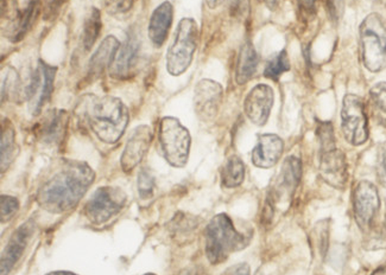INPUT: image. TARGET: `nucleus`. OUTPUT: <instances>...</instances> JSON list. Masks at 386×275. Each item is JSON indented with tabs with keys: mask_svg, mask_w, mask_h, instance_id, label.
<instances>
[{
	"mask_svg": "<svg viewBox=\"0 0 386 275\" xmlns=\"http://www.w3.org/2000/svg\"><path fill=\"white\" fill-rule=\"evenodd\" d=\"M94 171L84 162H65L44 181L37 192V202L51 214H62L79 204L94 181Z\"/></svg>",
	"mask_w": 386,
	"mask_h": 275,
	"instance_id": "1",
	"label": "nucleus"
},
{
	"mask_svg": "<svg viewBox=\"0 0 386 275\" xmlns=\"http://www.w3.org/2000/svg\"><path fill=\"white\" fill-rule=\"evenodd\" d=\"M82 118L105 144H116L125 133L130 120L128 107L114 96H87L82 102Z\"/></svg>",
	"mask_w": 386,
	"mask_h": 275,
	"instance_id": "2",
	"label": "nucleus"
},
{
	"mask_svg": "<svg viewBox=\"0 0 386 275\" xmlns=\"http://www.w3.org/2000/svg\"><path fill=\"white\" fill-rule=\"evenodd\" d=\"M204 252L211 264H223L231 254L244 249L250 236L239 232L230 216L219 214L211 218L204 232Z\"/></svg>",
	"mask_w": 386,
	"mask_h": 275,
	"instance_id": "3",
	"label": "nucleus"
},
{
	"mask_svg": "<svg viewBox=\"0 0 386 275\" xmlns=\"http://www.w3.org/2000/svg\"><path fill=\"white\" fill-rule=\"evenodd\" d=\"M361 60L371 73H379L386 68V22L378 13H371L361 23Z\"/></svg>",
	"mask_w": 386,
	"mask_h": 275,
	"instance_id": "4",
	"label": "nucleus"
},
{
	"mask_svg": "<svg viewBox=\"0 0 386 275\" xmlns=\"http://www.w3.org/2000/svg\"><path fill=\"white\" fill-rule=\"evenodd\" d=\"M199 44V28L193 18H183L179 23L175 40L167 52V70L172 77H181L193 62Z\"/></svg>",
	"mask_w": 386,
	"mask_h": 275,
	"instance_id": "5",
	"label": "nucleus"
},
{
	"mask_svg": "<svg viewBox=\"0 0 386 275\" xmlns=\"http://www.w3.org/2000/svg\"><path fill=\"white\" fill-rule=\"evenodd\" d=\"M158 139L162 155L167 163L177 169L186 167L189 158L192 138L189 130L180 123V120L172 116H165L160 120Z\"/></svg>",
	"mask_w": 386,
	"mask_h": 275,
	"instance_id": "6",
	"label": "nucleus"
},
{
	"mask_svg": "<svg viewBox=\"0 0 386 275\" xmlns=\"http://www.w3.org/2000/svg\"><path fill=\"white\" fill-rule=\"evenodd\" d=\"M126 201V193L121 189L102 186L88 199L84 206V215L93 225H104L124 209Z\"/></svg>",
	"mask_w": 386,
	"mask_h": 275,
	"instance_id": "7",
	"label": "nucleus"
},
{
	"mask_svg": "<svg viewBox=\"0 0 386 275\" xmlns=\"http://www.w3.org/2000/svg\"><path fill=\"white\" fill-rule=\"evenodd\" d=\"M341 130L351 145L360 146L368 142V123L364 101L358 95L347 94L341 108Z\"/></svg>",
	"mask_w": 386,
	"mask_h": 275,
	"instance_id": "8",
	"label": "nucleus"
},
{
	"mask_svg": "<svg viewBox=\"0 0 386 275\" xmlns=\"http://www.w3.org/2000/svg\"><path fill=\"white\" fill-rule=\"evenodd\" d=\"M56 72H57L56 67L47 64L43 61H38L26 91V100L33 116H38L43 106L50 100L51 94L54 91Z\"/></svg>",
	"mask_w": 386,
	"mask_h": 275,
	"instance_id": "9",
	"label": "nucleus"
},
{
	"mask_svg": "<svg viewBox=\"0 0 386 275\" xmlns=\"http://www.w3.org/2000/svg\"><path fill=\"white\" fill-rule=\"evenodd\" d=\"M380 209L378 189L373 183L361 181L353 192V213L358 227L368 232L372 228Z\"/></svg>",
	"mask_w": 386,
	"mask_h": 275,
	"instance_id": "10",
	"label": "nucleus"
},
{
	"mask_svg": "<svg viewBox=\"0 0 386 275\" xmlns=\"http://www.w3.org/2000/svg\"><path fill=\"white\" fill-rule=\"evenodd\" d=\"M221 84L213 80H201L194 91V108L197 118L204 123L211 121L218 116L223 102Z\"/></svg>",
	"mask_w": 386,
	"mask_h": 275,
	"instance_id": "11",
	"label": "nucleus"
},
{
	"mask_svg": "<svg viewBox=\"0 0 386 275\" xmlns=\"http://www.w3.org/2000/svg\"><path fill=\"white\" fill-rule=\"evenodd\" d=\"M275 101L272 88L257 84L245 99L244 111L248 120L257 126H264L269 120Z\"/></svg>",
	"mask_w": 386,
	"mask_h": 275,
	"instance_id": "12",
	"label": "nucleus"
},
{
	"mask_svg": "<svg viewBox=\"0 0 386 275\" xmlns=\"http://www.w3.org/2000/svg\"><path fill=\"white\" fill-rule=\"evenodd\" d=\"M151 142H153V130L149 126L142 125L133 130L121 156V169L124 172L128 174L138 167L139 163L149 151Z\"/></svg>",
	"mask_w": 386,
	"mask_h": 275,
	"instance_id": "13",
	"label": "nucleus"
},
{
	"mask_svg": "<svg viewBox=\"0 0 386 275\" xmlns=\"http://www.w3.org/2000/svg\"><path fill=\"white\" fill-rule=\"evenodd\" d=\"M139 49H140V42H139L138 33L131 31L128 33L124 43L121 44L112 64L109 67V75L116 80L128 79L137 65L136 63L138 61Z\"/></svg>",
	"mask_w": 386,
	"mask_h": 275,
	"instance_id": "14",
	"label": "nucleus"
},
{
	"mask_svg": "<svg viewBox=\"0 0 386 275\" xmlns=\"http://www.w3.org/2000/svg\"><path fill=\"white\" fill-rule=\"evenodd\" d=\"M301 178H302L301 160L294 156L285 158V163L282 165L281 174L278 176L277 185L272 193H270L268 199L272 203L273 206H276V203L282 201L285 197L292 199L296 189L299 185Z\"/></svg>",
	"mask_w": 386,
	"mask_h": 275,
	"instance_id": "15",
	"label": "nucleus"
},
{
	"mask_svg": "<svg viewBox=\"0 0 386 275\" xmlns=\"http://www.w3.org/2000/svg\"><path fill=\"white\" fill-rule=\"evenodd\" d=\"M320 176L328 185L343 190L347 184L346 157L341 150L333 149L321 153Z\"/></svg>",
	"mask_w": 386,
	"mask_h": 275,
	"instance_id": "16",
	"label": "nucleus"
},
{
	"mask_svg": "<svg viewBox=\"0 0 386 275\" xmlns=\"http://www.w3.org/2000/svg\"><path fill=\"white\" fill-rule=\"evenodd\" d=\"M285 151V142L277 134H259L258 142L252 151V163L259 169H271L280 162Z\"/></svg>",
	"mask_w": 386,
	"mask_h": 275,
	"instance_id": "17",
	"label": "nucleus"
},
{
	"mask_svg": "<svg viewBox=\"0 0 386 275\" xmlns=\"http://www.w3.org/2000/svg\"><path fill=\"white\" fill-rule=\"evenodd\" d=\"M33 229L35 227L33 223L26 222L13 232L1 255V275H9L22 257L24 249L33 236Z\"/></svg>",
	"mask_w": 386,
	"mask_h": 275,
	"instance_id": "18",
	"label": "nucleus"
},
{
	"mask_svg": "<svg viewBox=\"0 0 386 275\" xmlns=\"http://www.w3.org/2000/svg\"><path fill=\"white\" fill-rule=\"evenodd\" d=\"M121 47L119 40L114 36H107L102 40L88 63V80H96L101 77L106 69H109L118 50Z\"/></svg>",
	"mask_w": 386,
	"mask_h": 275,
	"instance_id": "19",
	"label": "nucleus"
},
{
	"mask_svg": "<svg viewBox=\"0 0 386 275\" xmlns=\"http://www.w3.org/2000/svg\"><path fill=\"white\" fill-rule=\"evenodd\" d=\"M174 19V8L170 1H164L158 8L155 9L150 17L149 33L150 40L156 47H160L167 40L169 30L172 28Z\"/></svg>",
	"mask_w": 386,
	"mask_h": 275,
	"instance_id": "20",
	"label": "nucleus"
},
{
	"mask_svg": "<svg viewBox=\"0 0 386 275\" xmlns=\"http://www.w3.org/2000/svg\"><path fill=\"white\" fill-rule=\"evenodd\" d=\"M67 123L65 111H53L38 127V137L45 144H59L66 133Z\"/></svg>",
	"mask_w": 386,
	"mask_h": 275,
	"instance_id": "21",
	"label": "nucleus"
},
{
	"mask_svg": "<svg viewBox=\"0 0 386 275\" xmlns=\"http://www.w3.org/2000/svg\"><path fill=\"white\" fill-rule=\"evenodd\" d=\"M259 57L255 47L251 42L243 44L241 52L238 56L237 68H236V81L239 86L248 84L255 77L258 68Z\"/></svg>",
	"mask_w": 386,
	"mask_h": 275,
	"instance_id": "22",
	"label": "nucleus"
},
{
	"mask_svg": "<svg viewBox=\"0 0 386 275\" xmlns=\"http://www.w3.org/2000/svg\"><path fill=\"white\" fill-rule=\"evenodd\" d=\"M245 179V165L243 160L237 156L227 159L221 170V183L227 189L241 186Z\"/></svg>",
	"mask_w": 386,
	"mask_h": 275,
	"instance_id": "23",
	"label": "nucleus"
},
{
	"mask_svg": "<svg viewBox=\"0 0 386 275\" xmlns=\"http://www.w3.org/2000/svg\"><path fill=\"white\" fill-rule=\"evenodd\" d=\"M16 151V134L11 123L5 120L1 125V172L11 164Z\"/></svg>",
	"mask_w": 386,
	"mask_h": 275,
	"instance_id": "24",
	"label": "nucleus"
},
{
	"mask_svg": "<svg viewBox=\"0 0 386 275\" xmlns=\"http://www.w3.org/2000/svg\"><path fill=\"white\" fill-rule=\"evenodd\" d=\"M101 29V13L98 9L93 8L84 22V33H82V44H84V50H91L100 36Z\"/></svg>",
	"mask_w": 386,
	"mask_h": 275,
	"instance_id": "25",
	"label": "nucleus"
},
{
	"mask_svg": "<svg viewBox=\"0 0 386 275\" xmlns=\"http://www.w3.org/2000/svg\"><path fill=\"white\" fill-rule=\"evenodd\" d=\"M290 70V62H289L287 51L282 50L277 55H275L264 69V77L270 80L277 81L283 74Z\"/></svg>",
	"mask_w": 386,
	"mask_h": 275,
	"instance_id": "26",
	"label": "nucleus"
},
{
	"mask_svg": "<svg viewBox=\"0 0 386 275\" xmlns=\"http://www.w3.org/2000/svg\"><path fill=\"white\" fill-rule=\"evenodd\" d=\"M19 88H21V81H19L18 74L12 67H6L1 74V99L3 101L5 96L8 98L16 99L19 94Z\"/></svg>",
	"mask_w": 386,
	"mask_h": 275,
	"instance_id": "27",
	"label": "nucleus"
},
{
	"mask_svg": "<svg viewBox=\"0 0 386 275\" xmlns=\"http://www.w3.org/2000/svg\"><path fill=\"white\" fill-rule=\"evenodd\" d=\"M370 100L379 121L386 123V82L375 84L370 91Z\"/></svg>",
	"mask_w": 386,
	"mask_h": 275,
	"instance_id": "28",
	"label": "nucleus"
},
{
	"mask_svg": "<svg viewBox=\"0 0 386 275\" xmlns=\"http://www.w3.org/2000/svg\"><path fill=\"white\" fill-rule=\"evenodd\" d=\"M316 135L319 142H320L321 153L329 151V150L336 149V137H334L332 123H319L316 128Z\"/></svg>",
	"mask_w": 386,
	"mask_h": 275,
	"instance_id": "29",
	"label": "nucleus"
},
{
	"mask_svg": "<svg viewBox=\"0 0 386 275\" xmlns=\"http://www.w3.org/2000/svg\"><path fill=\"white\" fill-rule=\"evenodd\" d=\"M197 227V222L194 218L181 214L174 218L172 230L175 232L176 237H188Z\"/></svg>",
	"mask_w": 386,
	"mask_h": 275,
	"instance_id": "30",
	"label": "nucleus"
},
{
	"mask_svg": "<svg viewBox=\"0 0 386 275\" xmlns=\"http://www.w3.org/2000/svg\"><path fill=\"white\" fill-rule=\"evenodd\" d=\"M155 190V179L149 170L143 169L138 174V193L140 198H151Z\"/></svg>",
	"mask_w": 386,
	"mask_h": 275,
	"instance_id": "31",
	"label": "nucleus"
},
{
	"mask_svg": "<svg viewBox=\"0 0 386 275\" xmlns=\"http://www.w3.org/2000/svg\"><path fill=\"white\" fill-rule=\"evenodd\" d=\"M1 201H0V214H1V222L5 223V222L10 221L13 216H15L16 213L18 211L19 209V203L18 199L15 198V197H11V196H1Z\"/></svg>",
	"mask_w": 386,
	"mask_h": 275,
	"instance_id": "32",
	"label": "nucleus"
},
{
	"mask_svg": "<svg viewBox=\"0 0 386 275\" xmlns=\"http://www.w3.org/2000/svg\"><path fill=\"white\" fill-rule=\"evenodd\" d=\"M105 8L109 15H124L131 10L133 0H104Z\"/></svg>",
	"mask_w": 386,
	"mask_h": 275,
	"instance_id": "33",
	"label": "nucleus"
},
{
	"mask_svg": "<svg viewBox=\"0 0 386 275\" xmlns=\"http://www.w3.org/2000/svg\"><path fill=\"white\" fill-rule=\"evenodd\" d=\"M324 9L332 22H339L343 13V0H324Z\"/></svg>",
	"mask_w": 386,
	"mask_h": 275,
	"instance_id": "34",
	"label": "nucleus"
},
{
	"mask_svg": "<svg viewBox=\"0 0 386 275\" xmlns=\"http://www.w3.org/2000/svg\"><path fill=\"white\" fill-rule=\"evenodd\" d=\"M377 178L379 183L386 188V147L379 150L377 160Z\"/></svg>",
	"mask_w": 386,
	"mask_h": 275,
	"instance_id": "35",
	"label": "nucleus"
},
{
	"mask_svg": "<svg viewBox=\"0 0 386 275\" xmlns=\"http://www.w3.org/2000/svg\"><path fill=\"white\" fill-rule=\"evenodd\" d=\"M67 0H49L47 6V17L54 18L57 15Z\"/></svg>",
	"mask_w": 386,
	"mask_h": 275,
	"instance_id": "36",
	"label": "nucleus"
},
{
	"mask_svg": "<svg viewBox=\"0 0 386 275\" xmlns=\"http://www.w3.org/2000/svg\"><path fill=\"white\" fill-rule=\"evenodd\" d=\"M221 275H251V271L248 264H238L226 269Z\"/></svg>",
	"mask_w": 386,
	"mask_h": 275,
	"instance_id": "37",
	"label": "nucleus"
},
{
	"mask_svg": "<svg viewBox=\"0 0 386 275\" xmlns=\"http://www.w3.org/2000/svg\"><path fill=\"white\" fill-rule=\"evenodd\" d=\"M299 8L304 15H313L316 8V0H299Z\"/></svg>",
	"mask_w": 386,
	"mask_h": 275,
	"instance_id": "38",
	"label": "nucleus"
},
{
	"mask_svg": "<svg viewBox=\"0 0 386 275\" xmlns=\"http://www.w3.org/2000/svg\"><path fill=\"white\" fill-rule=\"evenodd\" d=\"M226 0H206V4H207L208 8L214 10V9L218 8L220 5L225 3Z\"/></svg>",
	"mask_w": 386,
	"mask_h": 275,
	"instance_id": "39",
	"label": "nucleus"
},
{
	"mask_svg": "<svg viewBox=\"0 0 386 275\" xmlns=\"http://www.w3.org/2000/svg\"><path fill=\"white\" fill-rule=\"evenodd\" d=\"M263 1L268 8L275 10V9L278 8V5L281 4L282 0H263Z\"/></svg>",
	"mask_w": 386,
	"mask_h": 275,
	"instance_id": "40",
	"label": "nucleus"
},
{
	"mask_svg": "<svg viewBox=\"0 0 386 275\" xmlns=\"http://www.w3.org/2000/svg\"><path fill=\"white\" fill-rule=\"evenodd\" d=\"M371 275H386V266H380L377 268Z\"/></svg>",
	"mask_w": 386,
	"mask_h": 275,
	"instance_id": "41",
	"label": "nucleus"
},
{
	"mask_svg": "<svg viewBox=\"0 0 386 275\" xmlns=\"http://www.w3.org/2000/svg\"><path fill=\"white\" fill-rule=\"evenodd\" d=\"M47 275H77V274H74V273H72V271H51V273H48Z\"/></svg>",
	"mask_w": 386,
	"mask_h": 275,
	"instance_id": "42",
	"label": "nucleus"
},
{
	"mask_svg": "<svg viewBox=\"0 0 386 275\" xmlns=\"http://www.w3.org/2000/svg\"><path fill=\"white\" fill-rule=\"evenodd\" d=\"M180 275H197L195 274V271H190V269H186V271H183L182 273Z\"/></svg>",
	"mask_w": 386,
	"mask_h": 275,
	"instance_id": "43",
	"label": "nucleus"
},
{
	"mask_svg": "<svg viewBox=\"0 0 386 275\" xmlns=\"http://www.w3.org/2000/svg\"><path fill=\"white\" fill-rule=\"evenodd\" d=\"M144 275H156V274H153V273H148V274H144Z\"/></svg>",
	"mask_w": 386,
	"mask_h": 275,
	"instance_id": "44",
	"label": "nucleus"
}]
</instances>
